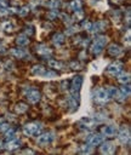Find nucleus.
I'll list each match as a JSON object with an SVG mask.
<instances>
[{"mask_svg": "<svg viewBox=\"0 0 131 155\" xmlns=\"http://www.w3.org/2000/svg\"><path fill=\"white\" fill-rule=\"evenodd\" d=\"M92 98L96 103H99V104H103V103H107L110 97L108 96V92L106 88H96L93 92H92Z\"/></svg>", "mask_w": 131, "mask_h": 155, "instance_id": "obj_1", "label": "nucleus"}, {"mask_svg": "<svg viewBox=\"0 0 131 155\" xmlns=\"http://www.w3.org/2000/svg\"><path fill=\"white\" fill-rule=\"evenodd\" d=\"M41 131V124L40 122H30L24 125L23 133L25 136H36Z\"/></svg>", "mask_w": 131, "mask_h": 155, "instance_id": "obj_2", "label": "nucleus"}, {"mask_svg": "<svg viewBox=\"0 0 131 155\" xmlns=\"http://www.w3.org/2000/svg\"><path fill=\"white\" fill-rule=\"evenodd\" d=\"M106 44H107V38L106 36H98V38H96L95 41H93V44H92V46H91L92 53H95V54L101 53Z\"/></svg>", "mask_w": 131, "mask_h": 155, "instance_id": "obj_3", "label": "nucleus"}, {"mask_svg": "<svg viewBox=\"0 0 131 155\" xmlns=\"http://www.w3.org/2000/svg\"><path fill=\"white\" fill-rule=\"evenodd\" d=\"M53 139H55V133H52V132H46V133H42V134L38 136L36 143H38L39 145H41V147H45V145L50 144Z\"/></svg>", "mask_w": 131, "mask_h": 155, "instance_id": "obj_4", "label": "nucleus"}, {"mask_svg": "<svg viewBox=\"0 0 131 155\" xmlns=\"http://www.w3.org/2000/svg\"><path fill=\"white\" fill-rule=\"evenodd\" d=\"M106 71L109 74V75H119L121 71H123V63L121 62H114L112 64H109L106 69Z\"/></svg>", "mask_w": 131, "mask_h": 155, "instance_id": "obj_5", "label": "nucleus"}, {"mask_svg": "<svg viewBox=\"0 0 131 155\" xmlns=\"http://www.w3.org/2000/svg\"><path fill=\"white\" fill-rule=\"evenodd\" d=\"M118 138H119L120 143H123V144L129 143V140H130V130L127 128V126H123L120 128V131L118 133Z\"/></svg>", "mask_w": 131, "mask_h": 155, "instance_id": "obj_6", "label": "nucleus"}, {"mask_svg": "<svg viewBox=\"0 0 131 155\" xmlns=\"http://www.w3.org/2000/svg\"><path fill=\"white\" fill-rule=\"evenodd\" d=\"M104 140V136L101 133V134H91V136H89L87 137V139H86V142H87V144L90 145V147H95V145H98V144H101L102 142Z\"/></svg>", "mask_w": 131, "mask_h": 155, "instance_id": "obj_7", "label": "nucleus"}, {"mask_svg": "<svg viewBox=\"0 0 131 155\" xmlns=\"http://www.w3.org/2000/svg\"><path fill=\"white\" fill-rule=\"evenodd\" d=\"M81 85H82V76L81 75H76L73 80H72V84H70V91L72 93H78L81 88Z\"/></svg>", "mask_w": 131, "mask_h": 155, "instance_id": "obj_8", "label": "nucleus"}, {"mask_svg": "<svg viewBox=\"0 0 131 155\" xmlns=\"http://www.w3.org/2000/svg\"><path fill=\"white\" fill-rule=\"evenodd\" d=\"M129 94H130V86H129V84H126V86L124 85L121 88H119V90H118L115 98H116L118 101L123 102V101H125V98H126V97H129Z\"/></svg>", "mask_w": 131, "mask_h": 155, "instance_id": "obj_9", "label": "nucleus"}, {"mask_svg": "<svg viewBox=\"0 0 131 155\" xmlns=\"http://www.w3.org/2000/svg\"><path fill=\"white\" fill-rule=\"evenodd\" d=\"M27 98H28V101L30 103L35 104V103H38L40 101V92L38 90H35V88H29L27 91Z\"/></svg>", "mask_w": 131, "mask_h": 155, "instance_id": "obj_10", "label": "nucleus"}, {"mask_svg": "<svg viewBox=\"0 0 131 155\" xmlns=\"http://www.w3.org/2000/svg\"><path fill=\"white\" fill-rule=\"evenodd\" d=\"M101 133L106 137H113L118 133V127L113 126V125H107V126H103L102 130H101Z\"/></svg>", "mask_w": 131, "mask_h": 155, "instance_id": "obj_11", "label": "nucleus"}, {"mask_svg": "<svg viewBox=\"0 0 131 155\" xmlns=\"http://www.w3.org/2000/svg\"><path fill=\"white\" fill-rule=\"evenodd\" d=\"M68 104L70 108V111H75L79 107V92L78 93H72L70 98H68Z\"/></svg>", "mask_w": 131, "mask_h": 155, "instance_id": "obj_12", "label": "nucleus"}, {"mask_svg": "<svg viewBox=\"0 0 131 155\" xmlns=\"http://www.w3.org/2000/svg\"><path fill=\"white\" fill-rule=\"evenodd\" d=\"M102 147H101V153L102 154H114L115 151V147L112 142H106V143H101Z\"/></svg>", "mask_w": 131, "mask_h": 155, "instance_id": "obj_13", "label": "nucleus"}, {"mask_svg": "<svg viewBox=\"0 0 131 155\" xmlns=\"http://www.w3.org/2000/svg\"><path fill=\"white\" fill-rule=\"evenodd\" d=\"M19 145H21V140L17 139V138H13V139H10V140L6 142L5 148L8 149V150H13L16 148H19Z\"/></svg>", "mask_w": 131, "mask_h": 155, "instance_id": "obj_14", "label": "nucleus"}, {"mask_svg": "<svg viewBox=\"0 0 131 155\" xmlns=\"http://www.w3.org/2000/svg\"><path fill=\"white\" fill-rule=\"evenodd\" d=\"M36 52L40 56H45V57H47V56H50L52 53V51L50 50V47H47L46 45H39V46H36Z\"/></svg>", "mask_w": 131, "mask_h": 155, "instance_id": "obj_15", "label": "nucleus"}, {"mask_svg": "<svg viewBox=\"0 0 131 155\" xmlns=\"http://www.w3.org/2000/svg\"><path fill=\"white\" fill-rule=\"evenodd\" d=\"M32 73L34 75H38V76H45L46 73H47V69L44 68L42 65H34L32 68Z\"/></svg>", "mask_w": 131, "mask_h": 155, "instance_id": "obj_16", "label": "nucleus"}, {"mask_svg": "<svg viewBox=\"0 0 131 155\" xmlns=\"http://www.w3.org/2000/svg\"><path fill=\"white\" fill-rule=\"evenodd\" d=\"M108 52H109V54H112V56H119V54L123 52V50H121V47H120L119 45L112 44V45H109V47H108Z\"/></svg>", "mask_w": 131, "mask_h": 155, "instance_id": "obj_17", "label": "nucleus"}, {"mask_svg": "<svg viewBox=\"0 0 131 155\" xmlns=\"http://www.w3.org/2000/svg\"><path fill=\"white\" fill-rule=\"evenodd\" d=\"M52 41H53L55 45L59 46V45H62V44L64 42V35L61 34V33H57V34H55V35L52 36Z\"/></svg>", "mask_w": 131, "mask_h": 155, "instance_id": "obj_18", "label": "nucleus"}, {"mask_svg": "<svg viewBox=\"0 0 131 155\" xmlns=\"http://www.w3.org/2000/svg\"><path fill=\"white\" fill-rule=\"evenodd\" d=\"M16 41H17V44H18L19 46H25V45H28V42H29L28 36H25V35H18L17 39H16Z\"/></svg>", "mask_w": 131, "mask_h": 155, "instance_id": "obj_19", "label": "nucleus"}, {"mask_svg": "<svg viewBox=\"0 0 131 155\" xmlns=\"http://www.w3.org/2000/svg\"><path fill=\"white\" fill-rule=\"evenodd\" d=\"M118 80H119V82H121V84H129L130 82V74L129 73H123V74H120L119 75V78H118Z\"/></svg>", "mask_w": 131, "mask_h": 155, "instance_id": "obj_20", "label": "nucleus"}, {"mask_svg": "<svg viewBox=\"0 0 131 155\" xmlns=\"http://www.w3.org/2000/svg\"><path fill=\"white\" fill-rule=\"evenodd\" d=\"M27 109H28V105L24 104V103H18V104H16V108H15L16 113H18V114H23V113H25Z\"/></svg>", "mask_w": 131, "mask_h": 155, "instance_id": "obj_21", "label": "nucleus"}, {"mask_svg": "<svg viewBox=\"0 0 131 155\" xmlns=\"http://www.w3.org/2000/svg\"><path fill=\"white\" fill-rule=\"evenodd\" d=\"M49 65L55 68V69H63L64 68V64L61 63V62H57V61H53V59H50L49 61Z\"/></svg>", "mask_w": 131, "mask_h": 155, "instance_id": "obj_22", "label": "nucleus"}, {"mask_svg": "<svg viewBox=\"0 0 131 155\" xmlns=\"http://www.w3.org/2000/svg\"><path fill=\"white\" fill-rule=\"evenodd\" d=\"M1 28H2V30H5V31H12L13 30V25H12V23L11 22H4L2 24H1Z\"/></svg>", "mask_w": 131, "mask_h": 155, "instance_id": "obj_23", "label": "nucleus"}, {"mask_svg": "<svg viewBox=\"0 0 131 155\" xmlns=\"http://www.w3.org/2000/svg\"><path fill=\"white\" fill-rule=\"evenodd\" d=\"M11 53L15 57H18V58H22L24 56V51L23 50H19V48H11Z\"/></svg>", "mask_w": 131, "mask_h": 155, "instance_id": "obj_24", "label": "nucleus"}, {"mask_svg": "<svg viewBox=\"0 0 131 155\" xmlns=\"http://www.w3.org/2000/svg\"><path fill=\"white\" fill-rule=\"evenodd\" d=\"M79 153L81 154H90L91 153V147L87 144V145H80L79 147Z\"/></svg>", "mask_w": 131, "mask_h": 155, "instance_id": "obj_25", "label": "nucleus"}, {"mask_svg": "<svg viewBox=\"0 0 131 155\" xmlns=\"http://www.w3.org/2000/svg\"><path fill=\"white\" fill-rule=\"evenodd\" d=\"M70 7H72L74 11L80 10V8H81V2H80L79 0H73V1L70 2Z\"/></svg>", "mask_w": 131, "mask_h": 155, "instance_id": "obj_26", "label": "nucleus"}, {"mask_svg": "<svg viewBox=\"0 0 131 155\" xmlns=\"http://www.w3.org/2000/svg\"><path fill=\"white\" fill-rule=\"evenodd\" d=\"M107 90V92H108V96L110 97V98H115V96H116V92H118V90L115 88V87H108V88H106Z\"/></svg>", "mask_w": 131, "mask_h": 155, "instance_id": "obj_27", "label": "nucleus"}, {"mask_svg": "<svg viewBox=\"0 0 131 155\" xmlns=\"http://www.w3.org/2000/svg\"><path fill=\"white\" fill-rule=\"evenodd\" d=\"M49 5H50V7H51V8L56 10V8H58V7L61 6V0H51Z\"/></svg>", "mask_w": 131, "mask_h": 155, "instance_id": "obj_28", "label": "nucleus"}, {"mask_svg": "<svg viewBox=\"0 0 131 155\" xmlns=\"http://www.w3.org/2000/svg\"><path fill=\"white\" fill-rule=\"evenodd\" d=\"M17 12H18L19 16H25V15H28L29 8H28V6H23V7H21L19 11H17Z\"/></svg>", "mask_w": 131, "mask_h": 155, "instance_id": "obj_29", "label": "nucleus"}, {"mask_svg": "<svg viewBox=\"0 0 131 155\" xmlns=\"http://www.w3.org/2000/svg\"><path fill=\"white\" fill-rule=\"evenodd\" d=\"M82 17H84V12L81 11V8L80 10H76L75 11V15H74V19L79 21V19H82Z\"/></svg>", "mask_w": 131, "mask_h": 155, "instance_id": "obj_30", "label": "nucleus"}, {"mask_svg": "<svg viewBox=\"0 0 131 155\" xmlns=\"http://www.w3.org/2000/svg\"><path fill=\"white\" fill-rule=\"evenodd\" d=\"M8 128H10V125H8V124H5V122H4V124L0 125V132H6Z\"/></svg>", "mask_w": 131, "mask_h": 155, "instance_id": "obj_31", "label": "nucleus"}, {"mask_svg": "<svg viewBox=\"0 0 131 155\" xmlns=\"http://www.w3.org/2000/svg\"><path fill=\"white\" fill-rule=\"evenodd\" d=\"M84 28H85V29H87V30H91L92 24H91L90 22H84Z\"/></svg>", "mask_w": 131, "mask_h": 155, "instance_id": "obj_32", "label": "nucleus"}, {"mask_svg": "<svg viewBox=\"0 0 131 155\" xmlns=\"http://www.w3.org/2000/svg\"><path fill=\"white\" fill-rule=\"evenodd\" d=\"M74 31H75V28H69L68 31H67V35H70V34H73Z\"/></svg>", "mask_w": 131, "mask_h": 155, "instance_id": "obj_33", "label": "nucleus"}, {"mask_svg": "<svg viewBox=\"0 0 131 155\" xmlns=\"http://www.w3.org/2000/svg\"><path fill=\"white\" fill-rule=\"evenodd\" d=\"M23 154H34V151L30 149H25V150H23Z\"/></svg>", "mask_w": 131, "mask_h": 155, "instance_id": "obj_34", "label": "nucleus"}, {"mask_svg": "<svg viewBox=\"0 0 131 155\" xmlns=\"http://www.w3.org/2000/svg\"><path fill=\"white\" fill-rule=\"evenodd\" d=\"M1 147H2V143H1V142H0V148H1Z\"/></svg>", "mask_w": 131, "mask_h": 155, "instance_id": "obj_35", "label": "nucleus"}]
</instances>
